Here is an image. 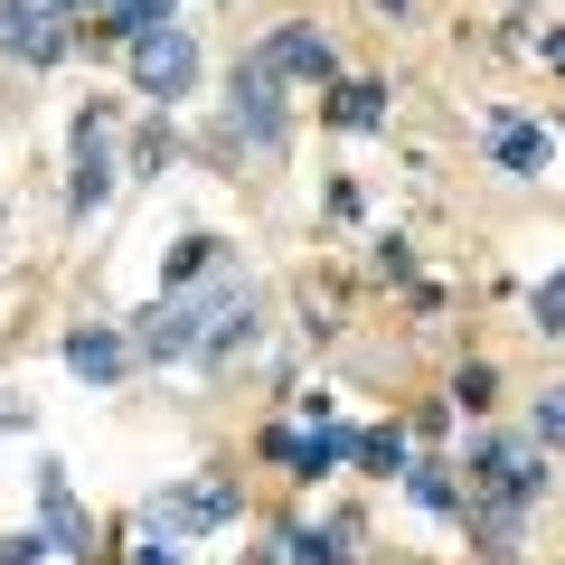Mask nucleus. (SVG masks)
<instances>
[{
    "mask_svg": "<svg viewBox=\"0 0 565 565\" xmlns=\"http://www.w3.org/2000/svg\"><path fill=\"white\" fill-rule=\"evenodd\" d=\"M462 471H471V500H500L509 519H519V509L546 490V462H527L519 444H471V462H462Z\"/></svg>",
    "mask_w": 565,
    "mask_h": 565,
    "instance_id": "4",
    "label": "nucleus"
},
{
    "mask_svg": "<svg viewBox=\"0 0 565 565\" xmlns=\"http://www.w3.org/2000/svg\"><path fill=\"white\" fill-rule=\"evenodd\" d=\"M132 565H189L180 546H132Z\"/></svg>",
    "mask_w": 565,
    "mask_h": 565,
    "instance_id": "21",
    "label": "nucleus"
},
{
    "mask_svg": "<svg viewBox=\"0 0 565 565\" xmlns=\"http://www.w3.org/2000/svg\"><path fill=\"white\" fill-rule=\"evenodd\" d=\"M349 537L359 527H282V565H349Z\"/></svg>",
    "mask_w": 565,
    "mask_h": 565,
    "instance_id": "11",
    "label": "nucleus"
},
{
    "mask_svg": "<svg viewBox=\"0 0 565 565\" xmlns=\"http://www.w3.org/2000/svg\"><path fill=\"white\" fill-rule=\"evenodd\" d=\"M66 367H76L85 386H114L122 367H132V340H122V330H66Z\"/></svg>",
    "mask_w": 565,
    "mask_h": 565,
    "instance_id": "10",
    "label": "nucleus"
},
{
    "mask_svg": "<svg viewBox=\"0 0 565 565\" xmlns=\"http://www.w3.org/2000/svg\"><path fill=\"white\" fill-rule=\"evenodd\" d=\"M207 264H217V236H180V255L161 264V282H170V292H180V282H199Z\"/></svg>",
    "mask_w": 565,
    "mask_h": 565,
    "instance_id": "16",
    "label": "nucleus"
},
{
    "mask_svg": "<svg viewBox=\"0 0 565 565\" xmlns=\"http://www.w3.org/2000/svg\"><path fill=\"white\" fill-rule=\"evenodd\" d=\"M132 85H141V95H151V104H180L189 95V85H199V39H189V29H141V39H132Z\"/></svg>",
    "mask_w": 565,
    "mask_h": 565,
    "instance_id": "3",
    "label": "nucleus"
},
{
    "mask_svg": "<svg viewBox=\"0 0 565 565\" xmlns=\"http://www.w3.org/2000/svg\"><path fill=\"white\" fill-rule=\"evenodd\" d=\"M0 57L57 66L66 57V10H47V0H0Z\"/></svg>",
    "mask_w": 565,
    "mask_h": 565,
    "instance_id": "5",
    "label": "nucleus"
},
{
    "mask_svg": "<svg viewBox=\"0 0 565 565\" xmlns=\"http://www.w3.org/2000/svg\"><path fill=\"white\" fill-rule=\"evenodd\" d=\"M330 122H340V132H377V122H386V85L349 76L340 95H330Z\"/></svg>",
    "mask_w": 565,
    "mask_h": 565,
    "instance_id": "12",
    "label": "nucleus"
},
{
    "mask_svg": "<svg viewBox=\"0 0 565 565\" xmlns=\"http://www.w3.org/2000/svg\"><path fill=\"white\" fill-rule=\"evenodd\" d=\"M47 556V537H39V527H20V537H0V565H39Z\"/></svg>",
    "mask_w": 565,
    "mask_h": 565,
    "instance_id": "19",
    "label": "nucleus"
},
{
    "mask_svg": "<svg viewBox=\"0 0 565 565\" xmlns=\"http://www.w3.org/2000/svg\"><path fill=\"white\" fill-rule=\"evenodd\" d=\"M537 444H565V405H537Z\"/></svg>",
    "mask_w": 565,
    "mask_h": 565,
    "instance_id": "20",
    "label": "nucleus"
},
{
    "mask_svg": "<svg viewBox=\"0 0 565 565\" xmlns=\"http://www.w3.org/2000/svg\"><path fill=\"white\" fill-rule=\"evenodd\" d=\"M490 151H500V170H519V180H527V170L546 161V132H537V122H500V141H490Z\"/></svg>",
    "mask_w": 565,
    "mask_h": 565,
    "instance_id": "14",
    "label": "nucleus"
},
{
    "mask_svg": "<svg viewBox=\"0 0 565 565\" xmlns=\"http://www.w3.org/2000/svg\"><path fill=\"white\" fill-rule=\"evenodd\" d=\"M39 500H47V527H39V537H47V546H66L76 565H95V519L76 509V490H66V471H57V462L39 471Z\"/></svg>",
    "mask_w": 565,
    "mask_h": 565,
    "instance_id": "8",
    "label": "nucleus"
},
{
    "mask_svg": "<svg viewBox=\"0 0 565 565\" xmlns=\"http://www.w3.org/2000/svg\"><path fill=\"white\" fill-rule=\"evenodd\" d=\"M405 490H415V509H434V519H452V509H462L452 462H405Z\"/></svg>",
    "mask_w": 565,
    "mask_h": 565,
    "instance_id": "13",
    "label": "nucleus"
},
{
    "mask_svg": "<svg viewBox=\"0 0 565 565\" xmlns=\"http://www.w3.org/2000/svg\"><path fill=\"white\" fill-rule=\"evenodd\" d=\"M236 292H245V282H217V292H170L161 311H141V349H151V359H199L207 321H217Z\"/></svg>",
    "mask_w": 565,
    "mask_h": 565,
    "instance_id": "1",
    "label": "nucleus"
},
{
    "mask_svg": "<svg viewBox=\"0 0 565 565\" xmlns=\"http://www.w3.org/2000/svg\"><path fill=\"white\" fill-rule=\"evenodd\" d=\"M104 199H114V132L104 114H76V217H95Z\"/></svg>",
    "mask_w": 565,
    "mask_h": 565,
    "instance_id": "9",
    "label": "nucleus"
},
{
    "mask_svg": "<svg viewBox=\"0 0 565 565\" xmlns=\"http://www.w3.org/2000/svg\"><path fill=\"white\" fill-rule=\"evenodd\" d=\"M490 386H500V377H490V359H471L462 377H452V405H471V415H481V405H490Z\"/></svg>",
    "mask_w": 565,
    "mask_h": 565,
    "instance_id": "18",
    "label": "nucleus"
},
{
    "mask_svg": "<svg viewBox=\"0 0 565 565\" xmlns=\"http://www.w3.org/2000/svg\"><path fill=\"white\" fill-rule=\"evenodd\" d=\"M359 462L367 471H405L415 452H405V424H377V434H359Z\"/></svg>",
    "mask_w": 565,
    "mask_h": 565,
    "instance_id": "15",
    "label": "nucleus"
},
{
    "mask_svg": "<svg viewBox=\"0 0 565 565\" xmlns=\"http://www.w3.org/2000/svg\"><path fill=\"white\" fill-rule=\"evenodd\" d=\"M255 66H264V76H302V85H330V76H340V47H330L321 29H274Z\"/></svg>",
    "mask_w": 565,
    "mask_h": 565,
    "instance_id": "7",
    "label": "nucleus"
},
{
    "mask_svg": "<svg viewBox=\"0 0 565 565\" xmlns=\"http://www.w3.org/2000/svg\"><path fill=\"white\" fill-rule=\"evenodd\" d=\"M226 122H236L255 151H282V76H264V66H236V104H226Z\"/></svg>",
    "mask_w": 565,
    "mask_h": 565,
    "instance_id": "6",
    "label": "nucleus"
},
{
    "mask_svg": "<svg viewBox=\"0 0 565 565\" xmlns=\"http://www.w3.org/2000/svg\"><path fill=\"white\" fill-rule=\"evenodd\" d=\"M236 509H245V490L226 481V471H199V481H180V490H161V500H151V527H170V546H180V537L226 527Z\"/></svg>",
    "mask_w": 565,
    "mask_h": 565,
    "instance_id": "2",
    "label": "nucleus"
},
{
    "mask_svg": "<svg viewBox=\"0 0 565 565\" xmlns=\"http://www.w3.org/2000/svg\"><path fill=\"white\" fill-rule=\"evenodd\" d=\"M527 321H537L546 340H556V330H565V264H556V274L537 282V292H527Z\"/></svg>",
    "mask_w": 565,
    "mask_h": 565,
    "instance_id": "17",
    "label": "nucleus"
}]
</instances>
